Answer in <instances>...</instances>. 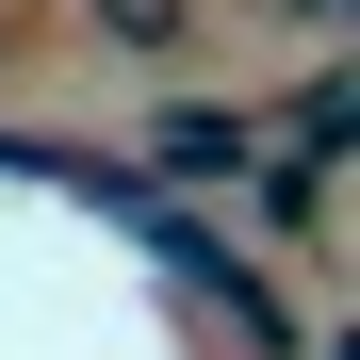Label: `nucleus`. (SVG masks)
<instances>
[{"label": "nucleus", "instance_id": "obj_2", "mask_svg": "<svg viewBox=\"0 0 360 360\" xmlns=\"http://www.w3.org/2000/svg\"><path fill=\"white\" fill-rule=\"evenodd\" d=\"M82 33L131 49V66H180V49H197V0H82Z\"/></svg>", "mask_w": 360, "mask_h": 360}, {"label": "nucleus", "instance_id": "obj_1", "mask_svg": "<svg viewBox=\"0 0 360 360\" xmlns=\"http://www.w3.org/2000/svg\"><path fill=\"white\" fill-rule=\"evenodd\" d=\"M148 180H262V115L246 98H180L148 131Z\"/></svg>", "mask_w": 360, "mask_h": 360}, {"label": "nucleus", "instance_id": "obj_3", "mask_svg": "<svg viewBox=\"0 0 360 360\" xmlns=\"http://www.w3.org/2000/svg\"><path fill=\"white\" fill-rule=\"evenodd\" d=\"M278 17H295V33H344V17H360V0H278Z\"/></svg>", "mask_w": 360, "mask_h": 360}]
</instances>
